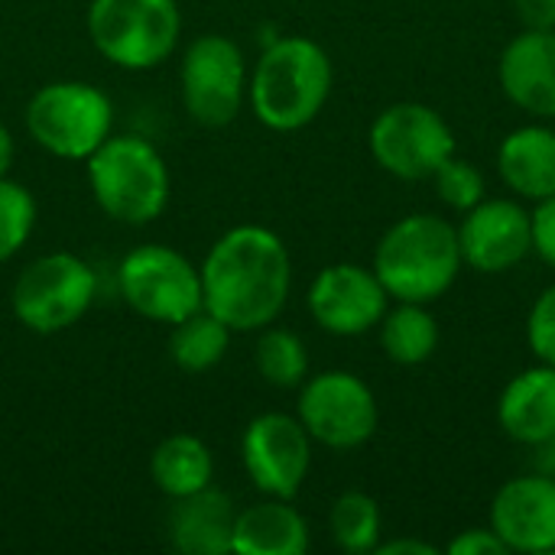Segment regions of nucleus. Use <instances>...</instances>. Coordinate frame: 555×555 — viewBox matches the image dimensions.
Returning a JSON list of instances; mask_svg holds the SVG:
<instances>
[{
  "mask_svg": "<svg viewBox=\"0 0 555 555\" xmlns=\"http://www.w3.org/2000/svg\"><path fill=\"white\" fill-rule=\"evenodd\" d=\"M198 270L202 306L231 332H260L273 325L293 286V263L283 237L260 224L224 231Z\"/></svg>",
  "mask_w": 555,
  "mask_h": 555,
  "instance_id": "f257e3e1",
  "label": "nucleus"
},
{
  "mask_svg": "<svg viewBox=\"0 0 555 555\" xmlns=\"http://www.w3.org/2000/svg\"><path fill=\"white\" fill-rule=\"evenodd\" d=\"M332 59L309 36L273 39L247 78V101L257 120L289 133L309 127L332 94Z\"/></svg>",
  "mask_w": 555,
  "mask_h": 555,
  "instance_id": "f03ea898",
  "label": "nucleus"
},
{
  "mask_svg": "<svg viewBox=\"0 0 555 555\" xmlns=\"http://www.w3.org/2000/svg\"><path fill=\"white\" fill-rule=\"evenodd\" d=\"M459 228L429 211H416L387 228L374 250V273L397 302H436L462 273Z\"/></svg>",
  "mask_w": 555,
  "mask_h": 555,
  "instance_id": "7ed1b4c3",
  "label": "nucleus"
},
{
  "mask_svg": "<svg viewBox=\"0 0 555 555\" xmlns=\"http://www.w3.org/2000/svg\"><path fill=\"white\" fill-rule=\"evenodd\" d=\"M88 185L104 215L120 224H150L166 211L169 169L143 137H107L88 159Z\"/></svg>",
  "mask_w": 555,
  "mask_h": 555,
  "instance_id": "20e7f679",
  "label": "nucleus"
},
{
  "mask_svg": "<svg viewBox=\"0 0 555 555\" xmlns=\"http://www.w3.org/2000/svg\"><path fill=\"white\" fill-rule=\"evenodd\" d=\"M182 33L176 0H91L88 36L94 49L127 72L166 62Z\"/></svg>",
  "mask_w": 555,
  "mask_h": 555,
  "instance_id": "39448f33",
  "label": "nucleus"
},
{
  "mask_svg": "<svg viewBox=\"0 0 555 555\" xmlns=\"http://www.w3.org/2000/svg\"><path fill=\"white\" fill-rule=\"evenodd\" d=\"M114 124L111 98L88 81L42 85L26 104V130L59 159H88Z\"/></svg>",
  "mask_w": 555,
  "mask_h": 555,
  "instance_id": "423d86ee",
  "label": "nucleus"
},
{
  "mask_svg": "<svg viewBox=\"0 0 555 555\" xmlns=\"http://www.w3.org/2000/svg\"><path fill=\"white\" fill-rule=\"evenodd\" d=\"M98 276L75 254H46L33 260L13 283L10 309L16 322L36 335L72 328L94 302Z\"/></svg>",
  "mask_w": 555,
  "mask_h": 555,
  "instance_id": "0eeeda50",
  "label": "nucleus"
},
{
  "mask_svg": "<svg viewBox=\"0 0 555 555\" xmlns=\"http://www.w3.org/2000/svg\"><path fill=\"white\" fill-rule=\"evenodd\" d=\"M124 302L150 319L176 325L202 309V270L166 244H143L117 270Z\"/></svg>",
  "mask_w": 555,
  "mask_h": 555,
  "instance_id": "6e6552de",
  "label": "nucleus"
},
{
  "mask_svg": "<svg viewBox=\"0 0 555 555\" xmlns=\"http://www.w3.org/2000/svg\"><path fill=\"white\" fill-rule=\"evenodd\" d=\"M371 156L397 179L420 182L455 153V133L446 117L420 101H400L377 114L371 124Z\"/></svg>",
  "mask_w": 555,
  "mask_h": 555,
  "instance_id": "1a4fd4ad",
  "label": "nucleus"
},
{
  "mask_svg": "<svg viewBox=\"0 0 555 555\" xmlns=\"http://www.w3.org/2000/svg\"><path fill=\"white\" fill-rule=\"evenodd\" d=\"M296 416L312 442L335 452H351L364 446L380 423L374 390L351 371H322L315 377H306Z\"/></svg>",
  "mask_w": 555,
  "mask_h": 555,
  "instance_id": "9d476101",
  "label": "nucleus"
},
{
  "mask_svg": "<svg viewBox=\"0 0 555 555\" xmlns=\"http://www.w3.org/2000/svg\"><path fill=\"white\" fill-rule=\"evenodd\" d=\"M182 104L202 127H228L247 98V62L234 39L221 33L198 36L185 46L182 68Z\"/></svg>",
  "mask_w": 555,
  "mask_h": 555,
  "instance_id": "9b49d317",
  "label": "nucleus"
},
{
  "mask_svg": "<svg viewBox=\"0 0 555 555\" xmlns=\"http://www.w3.org/2000/svg\"><path fill=\"white\" fill-rule=\"evenodd\" d=\"M241 459L250 485L267 498L293 501L312 468V436L289 413H260L247 423Z\"/></svg>",
  "mask_w": 555,
  "mask_h": 555,
  "instance_id": "f8f14e48",
  "label": "nucleus"
},
{
  "mask_svg": "<svg viewBox=\"0 0 555 555\" xmlns=\"http://www.w3.org/2000/svg\"><path fill=\"white\" fill-rule=\"evenodd\" d=\"M462 263L498 276L524 263L533 250V211L514 198H481L459 224Z\"/></svg>",
  "mask_w": 555,
  "mask_h": 555,
  "instance_id": "ddd939ff",
  "label": "nucleus"
},
{
  "mask_svg": "<svg viewBox=\"0 0 555 555\" xmlns=\"http://www.w3.org/2000/svg\"><path fill=\"white\" fill-rule=\"evenodd\" d=\"M390 296L377 280L374 267L361 263H332L309 286V312L319 328L354 338L380 325Z\"/></svg>",
  "mask_w": 555,
  "mask_h": 555,
  "instance_id": "4468645a",
  "label": "nucleus"
},
{
  "mask_svg": "<svg viewBox=\"0 0 555 555\" xmlns=\"http://www.w3.org/2000/svg\"><path fill=\"white\" fill-rule=\"evenodd\" d=\"M491 530L507 553H555V478L520 475L501 485L491 501Z\"/></svg>",
  "mask_w": 555,
  "mask_h": 555,
  "instance_id": "2eb2a0df",
  "label": "nucleus"
},
{
  "mask_svg": "<svg viewBox=\"0 0 555 555\" xmlns=\"http://www.w3.org/2000/svg\"><path fill=\"white\" fill-rule=\"evenodd\" d=\"M498 78L511 104L553 120L555 117V29H524L498 62Z\"/></svg>",
  "mask_w": 555,
  "mask_h": 555,
  "instance_id": "dca6fc26",
  "label": "nucleus"
},
{
  "mask_svg": "<svg viewBox=\"0 0 555 555\" xmlns=\"http://www.w3.org/2000/svg\"><path fill=\"white\" fill-rule=\"evenodd\" d=\"M234 501L218 488H202L195 494L176 498L169 507V543L189 555H228L234 543Z\"/></svg>",
  "mask_w": 555,
  "mask_h": 555,
  "instance_id": "f3484780",
  "label": "nucleus"
},
{
  "mask_svg": "<svg viewBox=\"0 0 555 555\" xmlns=\"http://www.w3.org/2000/svg\"><path fill=\"white\" fill-rule=\"evenodd\" d=\"M501 429L520 446H543L555 436V367L533 364L520 371L498 400Z\"/></svg>",
  "mask_w": 555,
  "mask_h": 555,
  "instance_id": "a211bd4d",
  "label": "nucleus"
},
{
  "mask_svg": "<svg viewBox=\"0 0 555 555\" xmlns=\"http://www.w3.org/2000/svg\"><path fill=\"white\" fill-rule=\"evenodd\" d=\"M498 172L511 192L540 205L555 195V130L527 124L511 130L498 146Z\"/></svg>",
  "mask_w": 555,
  "mask_h": 555,
  "instance_id": "6ab92c4d",
  "label": "nucleus"
},
{
  "mask_svg": "<svg viewBox=\"0 0 555 555\" xmlns=\"http://www.w3.org/2000/svg\"><path fill=\"white\" fill-rule=\"evenodd\" d=\"M309 550L306 517L283 498H267L237 511L234 543L237 555H302Z\"/></svg>",
  "mask_w": 555,
  "mask_h": 555,
  "instance_id": "aec40b11",
  "label": "nucleus"
},
{
  "mask_svg": "<svg viewBox=\"0 0 555 555\" xmlns=\"http://www.w3.org/2000/svg\"><path fill=\"white\" fill-rule=\"evenodd\" d=\"M211 475H215V462L208 446L189 433L163 439L150 459V478L169 501L208 488Z\"/></svg>",
  "mask_w": 555,
  "mask_h": 555,
  "instance_id": "412c9836",
  "label": "nucleus"
},
{
  "mask_svg": "<svg viewBox=\"0 0 555 555\" xmlns=\"http://www.w3.org/2000/svg\"><path fill=\"white\" fill-rule=\"evenodd\" d=\"M380 348L400 367L426 364L439 348V322L426 302H400L380 319Z\"/></svg>",
  "mask_w": 555,
  "mask_h": 555,
  "instance_id": "4be33fe9",
  "label": "nucleus"
},
{
  "mask_svg": "<svg viewBox=\"0 0 555 555\" xmlns=\"http://www.w3.org/2000/svg\"><path fill=\"white\" fill-rule=\"evenodd\" d=\"M228 345H231V328L202 306L198 312L172 325L169 358L176 367L189 374H202V371H211L228 354Z\"/></svg>",
  "mask_w": 555,
  "mask_h": 555,
  "instance_id": "5701e85b",
  "label": "nucleus"
},
{
  "mask_svg": "<svg viewBox=\"0 0 555 555\" xmlns=\"http://www.w3.org/2000/svg\"><path fill=\"white\" fill-rule=\"evenodd\" d=\"M328 530L338 550L351 555L374 553L384 533L380 507L364 491H345L328 511Z\"/></svg>",
  "mask_w": 555,
  "mask_h": 555,
  "instance_id": "b1692460",
  "label": "nucleus"
},
{
  "mask_svg": "<svg viewBox=\"0 0 555 555\" xmlns=\"http://www.w3.org/2000/svg\"><path fill=\"white\" fill-rule=\"evenodd\" d=\"M254 364L260 371V377L280 390L289 387H302V380L309 377V351L302 345V338L289 328H260V341L254 348Z\"/></svg>",
  "mask_w": 555,
  "mask_h": 555,
  "instance_id": "393cba45",
  "label": "nucleus"
},
{
  "mask_svg": "<svg viewBox=\"0 0 555 555\" xmlns=\"http://www.w3.org/2000/svg\"><path fill=\"white\" fill-rule=\"evenodd\" d=\"M36 202L26 185L13 179H0V263L10 260L33 234Z\"/></svg>",
  "mask_w": 555,
  "mask_h": 555,
  "instance_id": "a878e982",
  "label": "nucleus"
},
{
  "mask_svg": "<svg viewBox=\"0 0 555 555\" xmlns=\"http://www.w3.org/2000/svg\"><path fill=\"white\" fill-rule=\"evenodd\" d=\"M433 182L439 198L455 211H468L485 198V176L478 172L475 163L459 159L455 153L433 172Z\"/></svg>",
  "mask_w": 555,
  "mask_h": 555,
  "instance_id": "bb28decb",
  "label": "nucleus"
},
{
  "mask_svg": "<svg viewBox=\"0 0 555 555\" xmlns=\"http://www.w3.org/2000/svg\"><path fill=\"white\" fill-rule=\"evenodd\" d=\"M527 341H530V351L537 354L540 364L555 367V283L537 296V302L530 309Z\"/></svg>",
  "mask_w": 555,
  "mask_h": 555,
  "instance_id": "cd10ccee",
  "label": "nucleus"
},
{
  "mask_svg": "<svg viewBox=\"0 0 555 555\" xmlns=\"http://www.w3.org/2000/svg\"><path fill=\"white\" fill-rule=\"evenodd\" d=\"M533 250L555 270V195L533 208Z\"/></svg>",
  "mask_w": 555,
  "mask_h": 555,
  "instance_id": "c85d7f7f",
  "label": "nucleus"
},
{
  "mask_svg": "<svg viewBox=\"0 0 555 555\" xmlns=\"http://www.w3.org/2000/svg\"><path fill=\"white\" fill-rule=\"evenodd\" d=\"M446 553L452 555H507V546L501 543V537L488 527V530H462Z\"/></svg>",
  "mask_w": 555,
  "mask_h": 555,
  "instance_id": "c756f323",
  "label": "nucleus"
},
{
  "mask_svg": "<svg viewBox=\"0 0 555 555\" xmlns=\"http://www.w3.org/2000/svg\"><path fill=\"white\" fill-rule=\"evenodd\" d=\"M524 29H555V0H514Z\"/></svg>",
  "mask_w": 555,
  "mask_h": 555,
  "instance_id": "7c9ffc66",
  "label": "nucleus"
},
{
  "mask_svg": "<svg viewBox=\"0 0 555 555\" xmlns=\"http://www.w3.org/2000/svg\"><path fill=\"white\" fill-rule=\"evenodd\" d=\"M377 555H436L439 550L433 543L423 540H390V543H377Z\"/></svg>",
  "mask_w": 555,
  "mask_h": 555,
  "instance_id": "2f4dec72",
  "label": "nucleus"
},
{
  "mask_svg": "<svg viewBox=\"0 0 555 555\" xmlns=\"http://www.w3.org/2000/svg\"><path fill=\"white\" fill-rule=\"evenodd\" d=\"M10 166H13V137H10V130L0 124V179L10 172Z\"/></svg>",
  "mask_w": 555,
  "mask_h": 555,
  "instance_id": "473e14b6",
  "label": "nucleus"
},
{
  "mask_svg": "<svg viewBox=\"0 0 555 555\" xmlns=\"http://www.w3.org/2000/svg\"><path fill=\"white\" fill-rule=\"evenodd\" d=\"M537 449H540V472L555 478V436L553 439H546L543 446H537Z\"/></svg>",
  "mask_w": 555,
  "mask_h": 555,
  "instance_id": "72a5a7b5",
  "label": "nucleus"
}]
</instances>
